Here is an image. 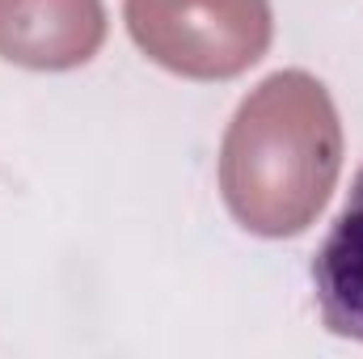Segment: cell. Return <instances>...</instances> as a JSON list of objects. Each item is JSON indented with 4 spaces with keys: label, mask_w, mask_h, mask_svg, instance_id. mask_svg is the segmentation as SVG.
I'll return each mask as SVG.
<instances>
[{
    "label": "cell",
    "mask_w": 363,
    "mask_h": 359,
    "mask_svg": "<svg viewBox=\"0 0 363 359\" xmlns=\"http://www.w3.org/2000/svg\"><path fill=\"white\" fill-rule=\"evenodd\" d=\"M106 38L101 0H0V60L64 72L97 55Z\"/></svg>",
    "instance_id": "cell-3"
},
{
    "label": "cell",
    "mask_w": 363,
    "mask_h": 359,
    "mask_svg": "<svg viewBox=\"0 0 363 359\" xmlns=\"http://www.w3.org/2000/svg\"><path fill=\"white\" fill-rule=\"evenodd\" d=\"M135 47L190 81H228L271 47L267 0H127Z\"/></svg>",
    "instance_id": "cell-2"
},
{
    "label": "cell",
    "mask_w": 363,
    "mask_h": 359,
    "mask_svg": "<svg viewBox=\"0 0 363 359\" xmlns=\"http://www.w3.org/2000/svg\"><path fill=\"white\" fill-rule=\"evenodd\" d=\"M308 275L325 330L363 343V170L351 182L325 241L317 245Z\"/></svg>",
    "instance_id": "cell-4"
},
{
    "label": "cell",
    "mask_w": 363,
    "mask_h": 359,
    "mask_svg": "<svg viewBox=\"0 0 363 359\" xmlns=\"http://www.w3.org/2000/svg\"><path fill=\"white\" fill-rule=\"evenodd\" d=\"M342 170V123L325 85L300 68L250 93L220 148V190L241 228L296 237L330 203Z\"/></svg>",
    "instance_id": "cell-1"
}]
</instances>
